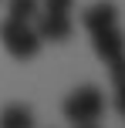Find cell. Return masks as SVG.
Segmentation results:
<instances>
[{
	"label": "cell",
	"instance_id": "cell-10",
	"mask_svg": "<svg viewBox=\"0 0 125 128\" xmlns=\"http://www.w3.org/2000/svg\"><path fill=\"white\" fill-rule=\"evenodd\" d=\"M74 128H98L95 122H81V125H74Z\"/></svg>",
	"mask_w": 125,
	"mask_h": 128
},
{
	"label": "cell",
	"instance_id": "cell-2",
	"mask_svg": "<svg viewBox=\"0 0 125 128\" xmlns=\"http://www.w3.org/2000/svg\"><path fill=\"white\" fill-rule=\"evenodd\" d=\"M101 111H105V94H101L98 88H78L71 91V94L64 98V118H71L74 125L81 122H98Z\"/></svg>",
	"mask_w": 125,
	"mask_h": 128
},
{
	"label": "cell",
	"instance_id": "cell-3",
	"mask_svg": "<svg viewBox=\"0 0 125 128\" xmlns=\"http://www.w3.org/2000/svg\"><path fill=\"white\" fill-rule=\"evenodd\" d=\"M91 44H95V54H98L105 64H115V61L125 58V37H122L118 24L101 27V30H91Z\"/></svg>",
	"mask_w": 125,
	"mask_h": 128
},
{
	"label": "cell",
	"instance_id": "cell-7",
	"mask_svg": "<svg viewBox=\"0 0 125 128\" xmlns=\"http://www.w3.org/2000/svg\"><path fill=\"white\" fill-rule=\"evenodd\" d=\"M108 71H112V81H115V108H118L122 118H125V58L108 64Z\"/></svg>",
	"mask_w": 125,
	"mask_h": 128
},
{
	"label": "cell",
	"instance_id": "cell-6",
	"mask_svg": "<svg viewBox=\"0 0 125 128\" xmlns=\"http://www.w3.org/2000/svg\"><path fill=\"white\" fill-rule=\"evenodd\" d=\"M0 128H34V111L27 104H7L0 111Z\"/></svg>",
	"mask_w": 125,
	"mask_h": 128
},
{
	"label": "cell",
	"instance_id": "cell-4",
	"mask_svg": "<svg viewBox=\"0 0 125 128\" xmlns=\"http://www.w3.org/2000/svg\"><path fill=\"white\" fill-rule=\"evenodd\" d=\"M34 30H37L41 40H68L74 24H71V14H44Z\"/></svg>",
	"mask_w": 125,
	"mask_h": 128
},
{
	"label": "cell",
	"instance_id": "cell-9",
	"mask_svg": "<svg viewBox=\"0 0 125 128\" xmlns=\"http://www.w3.org/2000/svg\"><path fill=\"white\" fill-rule=\"evenodd\" d=\"M74 0H44V14H71Z\"/></svg>",
	"mask_w": 125,
	"mask_h": 128
},
{
	"label": "cell",
	"instance_id": "cell-8",
	"mask_svg": "<svg viewBox=\"0 0 125 128\" xmlns=\"http://www.w3.org/2000/svg\"><path fill=\"white\" fill-rule=\"evenodd\" d=\"M37 14V0H10V17L14 20H31Z\"/></svg>",
	"mask_w": 125,
	"mask_h": 128
},
{
	"label": "cell",
	"instance_id": "cell-5",
	"mask_svg": "<svg viewBox=\"0 0 125 128\" xmlns=\"http://www.w3.org/2000/svg\"><path fill=\"white\" fill-rule=\"evenodd\" d=\"M81 24H85V30H101V27H112L118 24V10H115V4H108V0H101V4H91L85 14H81Z\"/></svg>",
	"mask_w": 125,
	"mask_h": 128
},
{
	"label": "cell",
	"instance_id": "cell-1",
	"mask_svg": "<svg viewBox=\"0 0 125 128\" xmlns=\"http://www.w3.org/2000/svg\"><path fill=\"white\" fill-rule=\"evenodd\" d=\"M0 44L17 61H31V58H37V51H41V37L31 27V20H14V17H7L4 24H0Z\"/></svg>",
	"mask_w": 125,
	"mask_h": 128
}]
</instances>
